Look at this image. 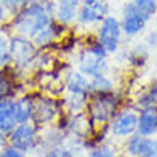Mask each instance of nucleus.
I'll use <instances>...</instances> for the list:
<instances>
[{
    "label": "nucleus",
    "mask_w": 157,
    "mask_h": 157,
    "mask_svg": "<svg viewBox=\"0 0 157 157\" xmlns=\"http://www.w3.org/2000/svg\"><path fill=\"white\" fill-rule=\"evenodd\" d=\"M55 21L53 2L34 0L9 19V29L12 34H21L26 38H34L43 28Z\"/></svg>",
    "instance_id": "nucleus-1"
},
{
    "label": "nucleus",
    "mask_w": 157,
    "mask_h": 157,
    "mask_svg": "<svg viewBox=\"0 0 157 157\" xmlns=\"http://www.w3.org/2000/svg\"><path fill=\"white\" fill-rule=\"evenodd\" d=\"M126 102V98L118 89L111 92H92L87 99L86 114L96 128H106L113 116Z\"/></svg>",
    "instance_id": "nucleus-2"
},
{
    "label": "nucleus",
    "mask_w": 157,
    "mask_h": 157,
    "mask_svg": "<svg viewBox=\"0 0 157 157\" xmlns=\"http://www.w3.org/2000/svg\"><path fill=\"white\" fill-rule=\"evenodd\" d=\"M63 113H65V109H63L62 96H55V94H50V92H44V90H38L34 114H33L31 123H34L39 128H44V126L55 125Z\"/></svg>",
    "instance_id": "nucleus-3"
},
{
    "label": "nucleus",
    "mask_w": 157,
    "mask_h": 157,
    "mask_svg": "<svg viewBox=\"0 0 157 157\" xmlns=\"http://www.w3.org/2000/svg\"><path fill=\"white\" fill-rule=\"evenodd\" d=\"M9 53H10V63L14 67L21 68L24 74L34 72V60L39 50L33 43L31 38L21 34H12L9 41Z\"/></svg>",
    "instance_id": "nucleus-4"
},
{
    "label": "nucleus",
    "mask_w": 157,
    "mask_h": 157,
    "mask_svg": "<svg viewBox=\"0 0 157 157\" xmlns=\"http://www.w3.org/2000/svg\"><path fill=\"white\" fill-rule=\"evenodd\" d=\"M111 14L109 0H82L77 21H75V31L82 29L87 34L94 33L96 28L102 22L104 17Z\"/></svg>",
    "instance_id": "nucleus-5"
},
{
    "label": "nucleus",
    "mask_w": 157,
    "mask_h": 157,
    "mask_svg": "<svg viewBox=\"0 0 157 157\" xmlns=\"http://www.w3.org/2000/svg\"><path fill=\"white\" fill-rule=\"evenodd\" d=\"M137 125H138V109L132 102H126L106 126L109 140L123 142L130 135L137 133Z\"/></svg>",
    "instance_id": "nucleus-6"
},
{
    "label": "nucleus",
    "mask_w": 157,
    "mask_h": 157,
    "mask_svg": "<svg viewBox=\"0 0 157 157\" xmlns=\"http://www.w3.org/2000/svg\"><path fill=\"white\" fill-rule=\"evenodd\" d=\"M120 22H121L123 36L125 39H137L142 38L150 29V17L142 14L133 5L132 0L123 2L120 7Z\"/></svg>",
    "instance_id": "nucleus-7"
},
{
    "label": "nucleus",
    "mask_w": 157,
    "mask_h": 157,
    "mask_svg": "<svg viewBox=\"0 0 157 157\" xmlns=\"http://www.w3.org/2000/svg\"><path fill=\"white\" fill-rule=\"evenodd\" d=\"M94 36L102 43V46L106 48L111 56L116 55L118 51L121 50L123 41H125L120 17L114 16V14H109L108 17H104L102 22L96 28Z\"/></svg>",
    "instance_id": "nucleus-8"
},
{
    "label": "nucleus",
    "mask_w": 157,
    "mask_h": 157,
    "mask_svg": "<svg viewBox=\"0 0 157 157\" xmlns=\"http://www.w3.org/2000/svg\"><path fill=\"white\" fill-rule=\"evenodd\" d=\"M39 133H41V128L36 126L34 123L16 125V128L9 133V145L16 147L26 155L36 154L39 147Z\"/></svg>",
    "instance_id": "nucleus-9"
},
{
    "label": "nucleus",
    "mask_w": 157,
    "mask_h": 157,
    "mask_svg": "<svg viewBox=\"0 0 157 157\" xmlns=\"http://www.w3.org/2000/svg\"><path fill=\"white\" fill-rule=\"evenodd\" d=\"M72 31V28L65 26V24L58 22V21H53L51 24H48L46 28H43L38 34L34 36L33 43L36 44L38 50H48V51H55L58 43L62 41L68 33Z\"/></svg>",
    "instance_id": "nucleus-10"
},
{
    "label": "nucleus",
    "mask_w": 157,
    "mask_h": 157,
    "mask_svg": "<svg viewBox=\"0 0 157 157\" xmlns=\"http://www.w3.org/2000/svg\"><path fill=\"white\" fill-rule=\"evenodd\" d=\"M75 68L89 78H96V77H101V75L111 74V70H113L109 60H99L96 56L89 55L82 48L75 55Z\"/></svg>",
    "instance_id": "nucleus-11"
},
{
    "label": "nucleus",
    "mask_w": 157,
    "mask_h": 157,
    "mask_svg": "<svg viewBox=\"0 0 157 157\" xmlns=\"http://www.w3.org/2000/svg\"><path fill=\"white\" fill-rule=\"evenodd\" d=\"M36 94L38 90L29 89L17 96L14 99V113H16V121L17 125L21 123H31L33 114H34V104H36Z\"/></svg>",
    "instance_id": "nucleus-12"
},
{
    "label": "nucleus",
    "mask_w": 157,
    "mask_h": 157,
    "mask_svg": "<svg viewBox=\"0 0 157 157\" xmlns=\"http://www.w3.org/2000/svg\"><path fill=\"white\" fill-rule=\"evenodd\" d=\"M63 84H65V92L70 94H80L89 98L92 94L90 89V78L86 77L82 72H78L77 68H68L63 75Z\"/></svg>",
    "instance_id": "nucleus-13"
},
{
    "label": "nucleus",
    "mask_w": 157,
    "mask_h": 157,
    "mask_svg": "<svg viewBox=\"0 0 157 157\" xmlns=\"http://www.w3.org/2000/svg\"><path fill=\"white\" fill-rule=\"evenodd\" d=\"M80 5H82V0H55L53 2L55 21L65 24L68 28H74Z\"/></svg>",
    "instance_id": "nucleus-14"
},
{
    "label": "nucleus",
    "mask_w": 157,
    "mask_h": 157,
    "mask_svg": "<svg viewBox=\"0 0 157 157\" xmlns=\"http://www.w3.org/2000/svg\"><path fill=\"white\" fill-rule=\"evenodd\" d=\"M150 60V50L144 44V41L135 43L125 50V65L130 70H144Z\"/></svg>",
    "instance_id": "nucleus-15"
},
{
    "label": "nucleus",
    "mask_w": 157,
    "mask_h": 157,
    "mask_svg": "<svg viewBox=\"0 0 157 157\" xmlns=\"http://www.w3.org/2000/svg\"><path fill=\"white\" fill-rule=\"evenodd\" d=\"M65 133L58 128L56 125H50V126H44L41 128V133H39V147H38V155L44 152L48 149H53V147H60V145H65Z\"/></svg>",
    "instance_id": "nucleus-16"
},
{
    "label": "nucleus",
    "mask_w": 157,
    "mask_h": 157,
    "mask_svg": "<svg viewBox=\"0 0 157 157\" xmlns=\"http://www.w3.org/2000/svg\"><path fill=\"white\" fill-rule=\"evenodd\" d=\"M137 133L144 137H157V106L138 111Z\"/></svg>",
    "instance_id": "nucleus-17"
},
{
    "label": "nucleus",
    "mask_w": 157,
    "mask_h": 157,
    "mask_svg": "<svg viewBox=\"0 0 157 157\" xmlns=\"http://www.w3.org/2000/svg\"><path fill=\"white\" fill-rule=\"evenodd\" d=\"M16 113H14V98H0V132L10 133L16 128Z\"/></svg>",
    "instance_id": "nucleus-18"
},
{
    "label": "nucleus",
    "mask_w": 157,
    "mask_h": 157,
    "mask_svg": "<svg viewBox=\"0 0 157 157\" xmlns=\"http://www.w3.org/2000/svg\"><path fill=\"white\" fill-rule=\"evenodd\" d=\"M63 99V109L65 113L68 114H84L86 113V108H87V99L86 96H80V94H70V92H65L62 96Z\"/></svg>",
    "instance_id": "nucleus-19"
},
{
    "label": "nucleus",
    "mask_w": 157,
    "mask_h": 157,
    "mask_svg": "<svg viewBox=\"0 0 157 157\" xmlns=\"http://www.w3.org/2000/svg\"><path fill=\"white\" fill-rule=\"evenodd\" d=\"M82 50H86L89 55L96 56V58H99V60H109V56H111L109 53H108V50L102 46V43L94 34L92 36L89 34L86 38V41H84V44H82Z\"/></svg>",
    "instance_id": "nucleus-20"
},
{
    "label": "nucleus",
    "mask_w": 157,
    "mask_h": 157,
    "mask_svg": "<svg viewBox=\"0 0 157 157\" xmlns=\"http://www.w3.org/2000/svg\"><path fill=\"white\" fill-rule=\"evenodd\" d=\"M12 31L9 29V24L0 28V70L10 65V53H9V41H10Z\"/></svg>",
    "instance_id": "nucleus-21"
},
{
    "label": "nucleus",
    "mask_w": 157,
    "mask_h": 157,
    "mask_svg": "<svg viewBox=\"0 0 157 157\" xmlns=\"http://www.w3.org/2000/svg\"><path fill=\"white\" fill-rule=\"evenodd\" d=\"M86 157H123V154H121V149L118 145H114V142L109 140L106 144L98 145L90 152H87Z\"/></svg>",
    "instance_id": "nucleus-22"
},
{
    "label": "nucleus",
    "mask_w": 157,
    "mask_h": 157,
    "mask_svg": "<svg viewBox=\"0 0 157 157\" xmlns=\"http://www.w3.org/2000/svg\"><path fill=\"white\" fill-rule=\"evenodd\" d=\"M90 89H92V92H111V90H116V78L111 74L90 78Z\"/></svg>",
    "instance_id": "nucleus-23"
},
{
    "label": "nucleus",
    "mask_w": 157,
    "mask_h": 157,
    "mask_svg": "<svg viewBox=\"0 0 157 157\" xmlns=\"http://www.w3.org/2000/svg\"><path fill=\"white\" fill-rule=\"evenodd\" d=\"M138 157H157V137H144L142 135Z\"/></svg>",
    "instance_id": "nucleus-24"
},
{
    "label": "nucleus",
    "mask_w": 157,
    "mask_h": 157,
    "mask_svg": "<svg viewBox=\"0 0 157 157\" xmlns=\"http://www.w3.org/2000/svg\"><path fill=\"white\" fill-rule=\"evenodd\" d=\"M132 2H133V5L142 14H145L150 19H152L154 14L157 12V0H132Z\"/></svg>",
    "instance_id": "nucleus-25"
},
{
    "label": "nucleus",
    "mask_w": 157,
    "mask_h": 157,
    "mask_svg": "<svg viewBox=\"0 0 157 157\" xmlns=\"http://www.w3.org/2000/svg\"><path fill=\"white\" fill-rule=\"evenodd\" d=\"M39 157H75L72 154V150L67 145H60V147H53V149L44 150Z\"/></svg>",
    "instance_id": "nucleus-26"
},
{
    "label": "nucleus",
    "mask_w": 157,
    "mask_h": 157,
    "mask_svg": "<svg viewBox=\"0 0 157 157\" xmlns=\"http://www.w3.org/2000/svg\"><path fill=\"white\" fill-rule=\"evenodd\" d=\"M31 2H34V0H4L2 4H4V7L7 9V12L10 14V16H14L16 12H19L21 9H24L26 5H29Z\"/></svg>",
    "instance_id": "nucleus-27"
},
{
    "label": "nucleus",
    "mask_w": 157,
    "mask_h": 157,
    "mask_svg": "<svg viewBox=\"0 0 157 157\" xmlns=\"http://www.w3.org/2000/svg\"><path fill=\"white\" fill-rule=\"evenodd\" d=\"M142 41H144V44H145V46L149 48L150 51H152V50H157V33L154 31L152 28H150L149 31L145 33V34L142 36Z\"/></svg>",
    "instance_id": "nucleus-28"
},
{
    "label": "nucleus",
    "mask_w": 157,
    "mask_h": 157,
    "mask_svg": "<svg viewBox=\"0 0 157 157\" xmlns=\"http://www.w3.org/2000/svg\"><path fill=\"white\" fill-rule=\"evenodd\" d=\"M0 157H28L24 152H21V150H17L16 147L12 145H7L4 147V149L0 150Z\"/></svg>",
    "instance_id": "nucleus-29"
},
{
    "label": "nucleus",
    "mask_w": 157,
    "mask_h": 157,
    "mask_svg": "<svg viewBox=\"0 0 157 157\" xmlns=\"http://www.w3.org/2000/svg\"><path fill=\"white\" fill-rule=\"evenodd\" d=\"M145 90H147V94H149L150 98H152V101L157 104V77L150 80L149 86L145 87Z\"/></svg>",
    "instance_id": "nucleus-30"
},
{
    "label": "nucleus",
    "mask_w": 157,
    "mask_h": 157,
    "mask_svg": "<svg viewBox=\"0 0 157 157\" xmlns=\"http://www.w3.org/2000/svg\"><path fill=\"white\" fill-rule=\"evenodd\" d=\"M9 19H10V14H9L7 9L4 7V4H0V28L5 26V24L9 22Z\"/></svg>",
    "instance_id": "nucleus-31"
},
{
    "label": "nucleus",
    "mask_w": 157,
    "mask_h": 157,
    "mask_svg": "<svg viewBox=\"0 0 157 157\" xmlns=\"http://www.w3.org/2000/svg\"><path fill=\"white\" fill-rule=\"evenodd\" d=\"M7 145H9V135L4 133V132H0V150Z\"/></svg>",
    "instance_id": "nucleus-32"
},
{
    "label": "nucleus",
    "mask_w": 157,
    "mask_h": 157,
    "mask_svg": "<svg viewBox=\"0 0 157 157\" xmlns=\"http://www.w3.org/2000/svg\"><path fill=\"white\" fill-rule=\"evenodd\" d=\"M150 28H152L154 31L157 33V12L154 14V17H152V19H150Z\"/></svg>",
    "instance_id": "nucleus-33"
},
{
    "label": "nucleus",
    "mask_w": 157,
    "mask_h": 157,
    "mask_svg": "<svg viewBox=\"0 0 157 157\" xmlns=\"http://www.w3.org/2000/svg\"><path fill=\"white\" fill-rule=\"evenodd\" d=\"M43 2H55V0H43Z\"/></svg>",
    "instance_id": "nucleus-34"
},
{
    "label": "nucleus",
    "mask_w": 157,
    "mask_h": 157,
    "mask_svg": "<svg viewBox=\"0 0 157 157\" xmlns=\"http://www.w3.org/2000/svg\"><path fill=\"white\" fill-rule=\"evenodd\" d=\"M2 2H4V0H0V4H2Z\"/></svg>",
    "instance_id": "nucleus-35"
}]
</instances>
